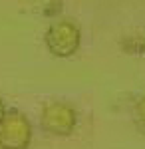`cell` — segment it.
I'll list each match as a JSON object with an SVG mask.
<instances>
[{"label": "cell", "mask_w": 145, "mask_h": 149, "mask_svg": "<svg viewBox=\"0 0 145 149\" xmlns=\"http://www.w3.org/2000/svg\"><path fill=\"white\" fill-rule=\"evenodd\" d=\"M78 123V113L72 105L64 102H48L40 113V127L48 135L66 137L70 135Z\"/></svg>", "instance_id": "cell-3"}, {"label": "cell", "mask_w": 145, "mask_h": 149, "mask_svg": "<svg viewBox=\"0 0 145 149\" xmlns=\"http://www.w3.org/2000/svg\"><path fill=\"white\" fill-rule=\"evenodd\" d=\"M32 143V123L18 111L8 109L0 119V149H28Z\"/></svg>", "instance_id": "cell-2"}, {"label": "cell", "mask_w": 145, "mask_h": 149, "mask_svg": "<svg viewBox=\"0 0 145 149\" xmlns=\"http://www.w3.org/2000/svg\"><path fill=\"white\" fill-rule=\"evenodd\" d=\"M82 44V32L78 24L72 20H58L44 34V46L54 58L66 60L78 54Z\"/></svg>", "instance_id": "cell-1"}, {"label": "cell", "mask_w": 145, "mask_h": 149, "mask_svg": "<svg viewBox=\"0 0 145 149\" xmlns=\"http://www.w3.org/2000/svg\"><path fill=\"white\" fill-rule=\"evenodd\" d=\"M4 113H6V105H4V102H2V97H0V119L4 117Z\"/></svg>", "instance_id": "cell-4"}]
</instances>
